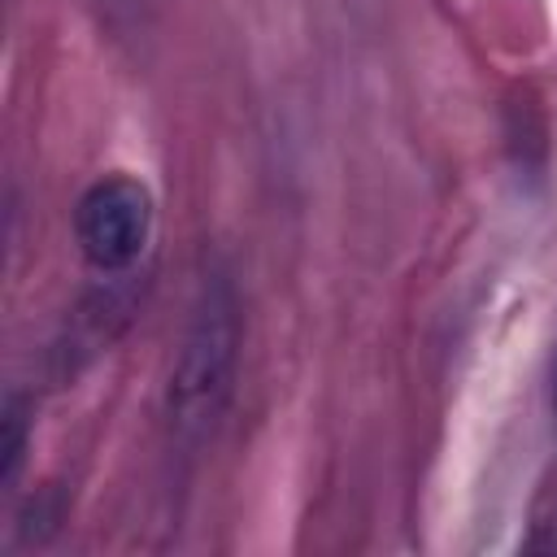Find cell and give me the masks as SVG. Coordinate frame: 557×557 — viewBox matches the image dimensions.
<instances>
[{"label":"cell","instance_id":"3957f363","mask_svg":"<svg viewBox=\"0 0 557 557\" xmlns=\"http://www.w3.org/2000/svg\"><path fill=\"white\" fill-rule=\"evenodd\" d=\"M22 453H26V422L17 400H4V418H0V487L9 492L17 470H22Z\"/></svg>","mask_w":557,"mask_h":557},{"label":"cell","instance_id":"6da1fadb","mask_svg":"<svg viewBox=\"0 0 557 557\" xmlns=\"http://www.w3.org/2000/svg\"><path fill=\"white\" fill-rule=\"evenodd\" d=\"M235 352H239V305L226 278H205L191 318L183 326L178 352H174V370L165 383V418H170V435L183 448H196L226 396H231V379H235Z\"/></svg>","mask_w":557,"mask_h":557},{"label":"cell","instance_id":"7a4b0ae2","mask_svg":"<svg viewBox=\"0 0 557 557\" xmlns=\"http://www.w3.org/2000/svg\"><path fill=\"white\" fill-rule=\"evenodd\" d=\"M74 235H78L87 265H96L100 274L131 270L139 261V252L148 248V235H152L148 187L139 178H126V174L96 178L74 209Z\"/></svg>","mask_w":557,"mask_h":557}]
</instances>
